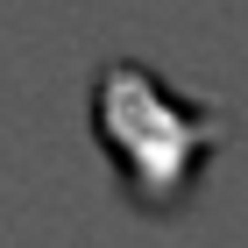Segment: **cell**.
<instances>
[{
	"label": "cell",
	"mask_w": 248,
	"mask_h": 248,
	"mask_svg": "<svg viewBox=\"0 0 248 248\" xmlns=\"http://www.w3.org/2000/svg\"><path fill=\"white\" fill-rule=\"evenodd\" d=\"M85 121H93L99 156L114 163L121 199L135 213H149V220L185 213L199 177H206V163H213V149L227 142V114L213 99L177 93L142 57H107L93 71Z\"/></svg>",
	"instance_id": "1"
}]
</instances>
